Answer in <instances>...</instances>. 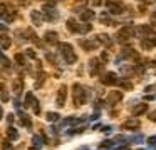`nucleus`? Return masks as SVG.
Returning a JSON list of instances; mask_svg holds the SVG:
<instances>
[{"instance_id":"1","label":"nucleus","mask_w":156,"mask_h":150,"mask_svg":"<svg viewBox=\"0 0 156 150\" xmlns=\"http://www.w3.org/2000/svg\"><path fill=\"white\" fill-rule=\"evenodd\" d=\"M89 93L86 92V88L81 85V83H74L72 85V102H74V107H82L87 100Z\"/></svg>"},{"instance_id":"2","label":"nucleus","mask_w":156,"mask_h":150,"mask_svg":"<svg viewBox=\"0 0 156 150\" xmlns=\"http://www.w3.org/2000/svg\"><path fill=\"white\" fill-rule=\"evenodd\" d=\"M59 52H61V55L64 57V60L67 63H76L77 62V57H76V52H74V48H72V45L71 43H66V42H62V43H59Z\"/></svg>"},{"instance_id":"3","label":"nucleus","mask_w":156,"mask_h":150,"mask_svg":"<svg viewBox=\"0 0 156 150\" xmlns=\"http://www.w3.org/2000/svg\"><path fill=\"white\" fill-rule=\"evenodd\" d=\"M134 35H136V28L129 23V25H124L118 33H116V40H118L119 43H126V42H129V38H133Z\"/></svg>"},{"instance_id":"4","label":"nucleus","mask_w":156,"mask_h":150,"mask_svg":"<svg viewBox=\"0 0 156 150\" xmlns=\"http://www.w3.org/2000/svg\"><path fill=\"white\" fill-rule=\"evenodd\" d=\"M106 5H108V8H109V13H112V15H121L122 12L128 10V7L122 2H119V0H108Z\"/></svg>"},{"instance_id":"5","label":"nucleus","mask_w":156,"mask_h":150,"mask_svg":"<svg viewBox=\"0 0 156 150\" xmlns=\"http://www.w3.org/2000/svg\"><path fill=\"white\" fill-rule=\"evenodd\" d=\"M42 12H44V18L49 20V22H55V20L59 18V12L54 8L52 3H45V5L42 7Z\"/></svg>"},{"instance_id":"6","label":"nucleus","mask_w":156,"mask_h":150,"mask_svg":"<svg viewBox=\"0 0 156 150\" xmlns=\"http://www.w3.org/2000/svg\"><path fill=\"white\" fill-rule=\"evenodd\" d=\"M119 82H121V78H119L114 72H108V73H104V75L101 77L102 85H118Z\"/></svg>"},{"instance_id":"7","label":"nucleus","mask_w":156,"mask_h":150,"mask_svg":"<svg viewBox=\"0 0 156 150\" xmlns=\"http://www.w3.org/2000/svg\"><path fill=\"white\" fill-rule=\"evenodd\" d=\"M102 67H104V65H101V60H99V58H91V60H89V75L96 77L102 70Z\"/></svg>"},{"instance_id":"8","label":"nucleus","mask_w":156,"mask_h":150,"mask_svg":"<svg viewBox=\"0 0 156 150\" xmlns=\"http://www.w3.org/2000/svg\"><path fill=\"white\" fill-rule=\"evenodd\" d=\"M122 100V92H109V95L106 97V103L108 105H116V103H119Z\"/></svg>"},{"instance_id":"9","label":"nucleus","mask_w":156,"mask_h":150,"mask_svg":"<svg viewBox=\"0 0 156 150\" xmlns=\"http://www.w3.org/2000/svg\"><path fill=\"white\" fill-rule=\"evenodd\" d=\"M66 97H67V87L62 85L57 92V97H55V105L57 107H64L66 103Z\"/></svg>"},{"instance_id":"10","label":"nucleus","mask_w":156,"mask_h":150,"mask_svg":"<svg viewBox=\"0 0 156 150\" xmlns=\"http://www.w3.org/2000/svg\"><path fill=\"white\" fill-rule=\"evenodd\" d=\"M136 33H138L143 40V38H148V37L153 35V28H151V25H139L138 28H136Z\"/></svg>"},{"instance_id":"11","label":"nucleus","mask_w":156,"mask_h":150,"mask_svg":"<svg viewBox=\"0 0 156 150\" xmlns=\"http://www.w3.org/2000/svg\"><path fill=\"white\" fill-rule=\"evenodd\" d=\"M79 17H81V20L84 23H89L91 20H94V17H96V13L92 12V10H87V8H82L81 12H79Z\"/></svg>"},{"instance_id":"12","label":"nucleus","mask_w":156,"mask_h":150,"mask_svg":"<svg viewBox=\"0 0 156 150\" xmlns=\"http://www.w3.org/2000/svg\"><path fill=\"white\" fill-rule=\"evenodd\" d=\"M139 127H141V122L138 118H129L122 123V128L124 130H138Z\"/></svg>"},{"instance_id":"13","label":"nucleus","mask_w":156,"mask_h":150,"mask_svg":"<svg viewBox=\"0 0 156 150\" xmlns=\"http://www.w3.org/2000/svg\"><path fill=\"white\" fill-rule=\"evenodd\" d=\"M81 47L86 50V52H89V50H96L99 47V42L98 40H81Z\"/></svg>"},{"instance_id":"14","label":"nucleus","mask_w":156,"mask_h":150,"mask_svg":"<svg viewBox=\"0 0 156 150\" xmlns=\"http://www.w3.org/2000/svg\"><path fill=\"white\" fill-rule=\"evenodd\" d=\"M44 38H45V42H47L49 45H59V42H57L59 35H57V33H55V32H52V30H51V32H49V30H47V32H45Z\"/></svg>"},{"instance_id":"15","label":"nucleus","mask_w":156,"mask_h":150,"mask_svg":"<svg viewBox=\"0 0 156 150\" xmlns=\"http://www.w3.org/2000/svg\"><path fill=\"white\" fill-rule=\"evenodd\" d=\"M146 110H148V105H146V103L143 102V103H138V105L133 107V108H131V113H133L134 117H138V115H143V113H144Z\"/></svg>"},{"instance_id":"16","label":"nucleus","mask_w":156,"mask_h":150,"mask_svg":"<svg viewBox=\"0 0 156 150\" xmlns=\"http://www.w3.org/2000/svg\"><path fill=\"white\" fill-rule=\"evenodd\" d=\"M30 20H32V23H34L35 27L42 25V20H44V17H42V12H37V10L30 12Z\"/></svg>"},{"instance_id":"17","label":"nucleus","mask_w":156,"mask_h":150,"mask_svg":"<svg viewBox=\"0 0 156 150\" xmlns=\"http://www.w3.org/2000/svg\"><path fill=\"white\" fill-rule=\"evenodd\" d=\"M12 90H14L17 95H20V93H22V90H24V80H22L20 77L14 78V85H12Z\"/></svg>"},{"instance_id":"18","label":"nucleus","mask_w":156,"mask_h":150,"mask_svg":"<svg viewBox=\"0 0 156 150\" xmlns=\"http://www.w3.org/2000/svg\"><path fill=\"white\" fill-rule=\"evenodd\" d=\"M2 18H4V22H12V20L15 18V13L14 12H10V13H7V5L5 3H2Z\"/></svg>"},{"instance_id":"19","label":"nucleus","mask_w":156,"mask_h":150,"mask_svg":"<svg viewBox=\"0 0 156 150\" xmlns=\"http://www.w3.org/2000/svg\"><path fill=\"white\" fill-rule=\"evenodd\" d=\"M35 102H37V98L34 97V93L32 92H27L25 93V98H24V107H34L35 105Z\"/></svg>"},{"instance_id":"20","label":"nucleus","mask_w":156,"mask_h":150,"mask_svg":"<svg viewBox=\"0 0 156 150\" xmlns=\"http://www.w3.org/2000/svg\"><path fill=\"white\" fill-rule=\"evenodd\" d=\"M79 27H81V23L76 22V18H69L67 20V30L71 33H76V32L79 33Z\"/></svg>"},{"instance_id":"21","label":"nucleus","mask_w":156,"mask_h":150,"mask_svg":"<svg viewBox=\"0 0 156 150\" xmlns=\"http://www.w3.org/2000/svg\"><path fill=\"white\" fill-rule=\"evenodd\" d=\"M98 42L102 43V45H106V47L112 45V40H111V37H109L108 33H101V35H98Z\"/></svg>"},{"instance_id":"22","label":"nucleus","mask_w":156,"mask_h":150,"mask_svg":"<svg viewBox=\"0 0 156 150\" xmlns=\"http://www.w3.org/2000/svg\"><path fill=\"white\" fill-rule=\"evenodd\" d=\"M45 77H47V73L45 72H39V75H37V82H35V88H41L42 85H44V82H45Z\"/></svg>"},{"instance_id":"23","label":"nucleus","mask_w":156,"mask_h":150,"mask_svg":"<svg viewBox=\"0 0 156 150\" xmlns=\"http://www.w3.org/2000/svg\"><path fill=\"white\" fill-rule=\"evenodd\" d=\"M20 125L27 127V128H30V127H32L30 117H29V115H25V113H22V112H20Z\"/></svg>"},{"instance_id":"24","label":"nucleus","mask_w":156,"mask_h":150,"mask_svg":"<svg viewBox=\"0 0 156 150\" xmlns=\"http://www.w3.org/2000/svg\"><path fill=\"white\" fill-rule=\"evenodd\" d=\"M25 32H27L29 38H30L32 42L35 43V45H39V47L42 45V43H41V40H39V37H37V35H35V33H34V30H32V28H27V30H25Z\"/></svg>"},{"instance_id":"25","label":"nucleus","mask_w":156,"mask_h":150,"mask_svg":"<svg viewBox=\"0 0 156 150\" xmlns=\"http://www.w3.org/2000/svg\"><path fill=\"white\" fill-rule=\"evenodd\" d=\"M7 137H9V140H19V132L14 128V127H9L7 128Z\"/></svg>"},{"instance_id":"26","label":"nucleus","mask_w":156,"mask_h":150,"mask_svg":"<svg viewBox=\"0 0 156 150\" xmlns=\"http://www.w3.org/2000/svg\"><path fill=\"white\" fill-rule=\"evenodd\" d=\"M10 38L7 37V33H2V50H7L10 47Z\"/></svg>"},{"instance_id":"27","label":"nucleus","mask_w":156,"mask_h":150,"mask_svg":"<svg viewBox=\"0 0 156 150\" xmlns=\"http://www.w3.org/2000/svg\"><path fill=\"white\" fill-rule=\"evenodd\" d=\"M92 30V25L91 23H81V27H79V33H87Z\"/></svg>"},{"instance_id":"28","label":"nucleus","mask_w":156,"mask_h":150,"mask_svg":"<svg viewBox=\"0 0 156 150\" xmlns=\"http://www.w3.org/2000/svg\"><path fill=\"white\" fill-rule=\"evenodd\" d=\"M141 47H143V50H151L153 48L151 40H149V38H143L141 40Z\"/></svg>"},{"instance_id":"29","label":"nucleus","mask_w":156,"mask_h":150,"mask_svg":"<svg viewBox=\"0 0 156 150\" xmlns=\"http://www.w3.org/2000/svg\"><path fill=\"white\" fill-rule=\"evenodd\" d=\"M59 118H61V117H59V113H55V112H47V122H57Z\"/></svg>"},{"instance_id":"30","label":"nucleus","mask_w":156,"mask_h":150,"mask_svg":"<svg viewBox=\"0 0 156 150\" xmlns=\"http://www.w3.org/2000/svg\"><path fill=\"white\" fill-rule=\"evenodd\" d=\"M15 62H17L19 65L24 67L25 65V55H22V53H15Z\"/></svg>"},{"instance_id":"31","label":"nucleus","mask_w":156,"mask_h":150,"mask_svg":"<svg viewBox=\"0 0 156 150\" xmlns=\"http://www.w3.org/2000/svg\"><path fill=\"white\" fill-rule=\"evenodd\" d=\"M25 57H29V58L35 60V57H37V52H35L34 48H27V50H25Z\"/></svg>"},{"instance_id":"32","label":"nucleus","mask_w":156,"mask_h":150,"mask_svg":"<svg viewBox=\"0 0 156 150\" xmlns=\"http://www.w3.org/2000/svg\"><path fill=\"white\" fill-rule=\"evenodd\" d=\"M2 68H4V70L10 68V60H9L5 55H2Z\"/></svg>"},{"instance_id":"33","label":"nucleus","mask_w":156,"mask_h":150,"mask_svg":"<svg viewBox=\"0 0 156 150\" xmlns=\"http://www.w3.org/2000/svg\"><path fill=\"white\" fill-rule=\"evenodd\" d=\"M2 102H4V103L9 102V93H7V88H5L4 83H2Z\"/></svg>"},{"instance_id":"34","label":"nucleus","mask_w":156,"mask_h":150,"mask_svg":"<svg viewBox=\"0 0 156 150\" xmlns=\"http://www.w3.org/2000/svg\"><path fill=\"white\" fill-rule=\"evenodd\" d=\"M119 85H121L122 88H126V90H131L133 88V83L128 82V80H121V82H119Z\"/></svg>"},{"instance_id":"35","label":"nucleus","mask_w":156,"mask_h":150,"mask_svg":"<svg viewBox=\"0 0 156 150\" xmlns=\"http://www.w3.org/2000/svg\"><path fill=\"white\" fill-rule=\"evenodd\" d=\"M99 147H101V148H104V150H108V148H111V147H112V142H111V140H104V142H102Z\"/></svg>"},{"instance_id":"36","label":"nucleus","mask_w":156,"mask_h":150,"mask_svg":"<svg viewBox=\"0 0 156 150\" xmlns=\"http://www.w3.org/2000/svg\"><path fill=\"white\" fill-rule=\"evenodd\" d=\"M86 3H87V0H77V2L74 3V8L77 10V8H81V7H84Z\"/></svg>"},{"instance_id":"37","label":"nucleus","mask_w":156,"mask_h":150,"mask_svg":"<svg viewBox=\"0 0 156 150\" xmlns=\"http://www.w3.org/2000/svg\"><path fill=\"white\" fill-rule=\"evenodd\" d=\"M45 58H47L49 62H52L54 65L57 63V62H55V57H54V53H51V52H47V53H45Z\"/></svg>"},{"instance_id":"38","label":"nucleus","mask_w":156,"mask_h":150,"mask_svg":"<svg viewBox=\"0 0 156 150\" xmlns=\"http://www.w3.org/2000/svg\"><path fill=\"white\" fill-rule=\"evenodd\" d=\"M148 118L151 120V122H156V110H153V112L148 113Z\"/></svg>"},{"instance_id":"39","label":"nucleus","mask_w":156,"mask_h":150,"mask_svg":"<svg viewBox=\"0 0 156 150\" xmlns=\"http://www.w3.org/2000/svg\"><path fill=\"white\" fill-rule=\"evenodd\" d=\"M32 108H34L35 115H39V113H41V105H39V100H37V102H35V105L32 107Z\"/></svg>"},{"instance_id":"40","label":"nucleus","mask_w":156,"mask_h":150,"mask_svg":"<svg viewBox=\"0 0 156 150\" xmlns=\"http://www.w3.org/2000/svg\"><path fill=\"white\" fill-rule=\"evenodd\" d=\"M32 142H34L37 147H41V138H39V135H34V137H32Z\"/></svg>"},{"instance_id":"41","label":"nucleus","mask_w":156,"mask_h":150,"mask_svg":"<svg viewBox=\"0 0 156 150\" xmlns=\"http://www.w3.org/2000/svg\"><path fill=\"white\" fill-rule=\"evenodd\" d=\"M101 60H102V62H108V60H109L108 52H102V53H101Z\"/></svg>"},{"instance_id":"42","label":"nucleus","mask_w":156,"mask_h":150,"mask_svg":"<svg viewBox=\"0 0 156 150\" xmlns=\"http://www.w3.org/2000/svg\"><path fill=\"white\" fill-rule=\"evenodd\" d=\"M148 143H149V145H154V143H156V135L149 137V138H148Z\"/></svg>"},{"instance_id":"43","label":"nucleus","mask_w":156,"mask_h":150,"mask_svg":"<svg viewBox=\"0 0 156 150\" xmlns=\"http://www.w3.org/2000/svg\"><path fill=\"white\" fill-rule=\"evenodd\" d=\"M141 140H143V137L138 135V137H133V138H129V142H141Z\"/></svg>"},{"instance_id":"44","label":"nucleus","mask_w":156,"mask_h":150,"mask_svg":"<svg viewBox=\"0 0 156 150\" xmlns=\"http://www.w3.org/2000/svg\"><path fill=\"white\" fill-rule=\"evenodd\" d=\"M10 142H7V140H4V150H10Z\"/></svg>"},{"instance_id":"45","label":"nucleus","mask_w":156,"mask_h":150,"mask_svg":"<svg viewBox=\"0 0 156 150\" xmlns=\"http://www.w3.org/2000/svg\"><path fill=\"white\" fill-rule=\"evenodd\" d=\"M92 5H96V7L102 5V0H92Z\"/></svg>"},{"instance_id":"46","label":"nucleus","mask_w":156,"mask_h":150,"mask_svg":"<svg viewBox=\"0 0 156 150\" xmlns=\"http://www.w3.org/2000/svg\"><path fill=\"white\" fill-rule=\"evenodd\" d=\"M7 122H9V123L14 122V115H12V113H9V115H7Z\"/></svg>"},{"instance_id":"47","label":"nucleus","mask_w":156,"mask_h":150,"mask_svg":"<svg viewBox=\"0 0 156 150\" xmlns=\"http://www.w3.org/2000/svg\"><path fill=\"white\" fill-rule=\"evenodd\" d=\"M102 132H104V133H109V132H111V127H102Z\"/></svg>"},{"instance_id":"48","label":"nucleus","mask_w":156,"mask_h":150,"mask_svg":"<svg viewBox=\"0 0 156 150\" xmlns=\"http://www.w3.org/2000/svg\"><path fill=\"white\" fill-rule=\"evenodd\" d=\"M19 2H20L22 5H29V2H30V0H19Z\"/></svg>"},{"instance_id":"49","label":"nucleus","mask_w":156,"mask_h":150,"mask_svg":"<svg viewBox=\"0 0 156 150\" xmlns=\"http://www.w3.org/2000/svg\"><path fill=\"white\" fill-rule=\"evenodd\" d=\"M151 23H156V13H153V15H151Z\"/></svg>"},{"instance_id":"50","label":"nucleus","mask_w":156,"mask_h":150,"mask_svg":"<svg viewBox=\"0 0 156 150\" xmlns=\"http://www.w3.org/2000/svg\"><path fill=\"white\" fill-rule=\"evenodd\" d=\"M29 150H39V147H30Z\"/></svg>"},{"instance_id":"51","label":"nucleus","mask_w":156,"mask_h":150,"mask_svg":"<svg viewBox=\"0 0 156 150\" xmlns=\"http://www.w3.org/2000/svg\"><path fill=\"white\" fill-rule=\"evenodd\" d=\"M153 63H154V67H156V58H154V60H153Z\"/></svg>"}]
</instances>
